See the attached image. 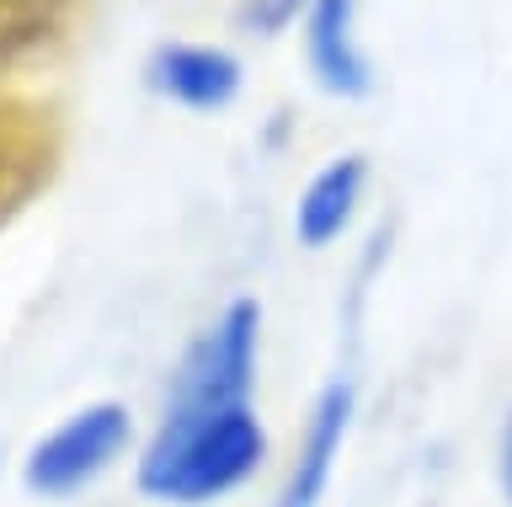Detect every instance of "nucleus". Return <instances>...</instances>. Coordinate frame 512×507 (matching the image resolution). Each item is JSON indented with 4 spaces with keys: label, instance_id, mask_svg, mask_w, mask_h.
Masks as SVG:
<instances>
[{
    "label": "nucleus",
    "instance_id": "obj_1",
    "mask_svg": "<svg viewBox=\"0 0 512 507\" xmlns=\"http://www.w3.org/2000/svg\"><path fill=\"white\" fill-rule=\"evenodd\" d=\"M267 438L251 406H192L171 401L160 433L139 459V486L160 502H214L256 470Z\"/></svg>",
    "mask_w": 512,
    "mask_h": 507
},
{
    "label": "nucleus",
    "instance_id": "obj_2",
    "mask_svg": "<svg viewBox=\"0 0 512 507\" xmlns=\"http://www.w3.org/2000/svg\"><path fill=\"white\" fill-rule=\"evenodd\" d=\"M123 443H128L123 406H112V401L86 406L27 454V486L43 491V497H70V491H80L91 475H102L112 465V454Z\"/></svg>",
    "mask_w": 512,
    "mask_h": 507
},
{
    "label": "nucleus",
    "instance_id": "obj_3",
    "mask_svg": "<svg viewBox=\"0 0 512 507\" xmlns=\"http://www.w3.org/2000/svg\"><path fill=\"white\" fill-rule=\"evenodd\" d=\"M347 417H352V385H331V390L315 401V417H310V433H304L299 465H294V475L283 481L278 507H315V502H320V491H326V481H331L336 454H342Z\"/></svg>",
    "mask_w": 512,
    "mask_h": 507
},
{
    "label": "nucleus",
    "instance_id": "obj_4",
    "mask_svg": "<svg viewBox=\"0 0 512 507\" xmlns=\"http://www.w3.org/2000/svg\"><path fill=\"white\" fill-rule=\"evenodd\" d=\"M155 91H166L182 107H224L240 86V65L224 49H192V43H171L150 59Z\"/></svg>",
    "mask_w": 512,
    "mask_h": 507
},
{
    "label": "nucleus",
    "instance_id": "obj_5",
    "mask_svg": "<svg viewBox=\"0 0 512 507\" xmlns=\"http://www.w3.org/2000/svg\"><path fill=\"white\" fill-rule=\"evenodd\" d=\"M310 65L320 86L336 97H363L368 86V59L352 38V0H315L310 6Z\"/></svg>",
    "mask_w": 512,
    "mask_h": 507
},
{
    "label": "nucleus",
    "instance_id": "obj_6",
    "mask_svg": "<svg viewBox=\"0 0 512 507\" xmlns=\"http://www.w3.org/2000/svg\"><path fill=\"white\" fill-rule=\"evenodd\" d=\"M363 177H368L363 155H347V161H331L310 187H304L299 214H294V230H299L304 246H326L342 235V225L352 219V203L363 193Z\"/></svg>",
    "mask_w": 512,
    "mask_h": 507
},
{
    "label": "nucleus",
    "instance_id": "obj_7",
    "mask_svg": "<svg viewBox=\"0 0 512 507\" xmlns=\"http://www.w3.org/2000/svg\"><path fill=\"white\" fill-rule=\"evenodd\" d=\"M299 6L304 0H246V6H240V22L256 27V33H278V27H288L299 17Z\"/></svg>",
    "mask_w": 512,
    "mask_h": 507
},
{
    "label": "nucleus",
    "instance_id": "obj_8",
    "mask_svg": "<svg viewBox=\"0 0 512 507\" xmlns=\"http://www.w3.org/2000/svg\"><path fill=\"white\" fill-rule=\"evenodd\" d=\"M496 465H502V491L512 502V411H507V427H502V454H496Z\"/></svg>",
    "mask_w": 512,
    "mask_h": 507
}]
</instances>
